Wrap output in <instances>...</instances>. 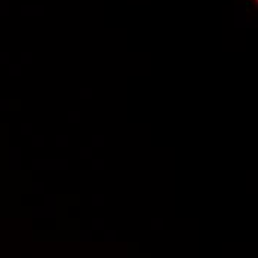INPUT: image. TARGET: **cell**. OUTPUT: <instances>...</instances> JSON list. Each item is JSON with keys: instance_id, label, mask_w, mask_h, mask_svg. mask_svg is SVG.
Wrapping results in <instances>:
<instances>
[]
</instances>
